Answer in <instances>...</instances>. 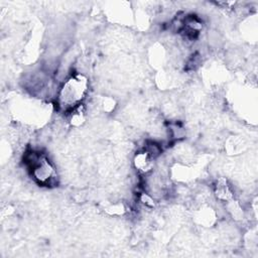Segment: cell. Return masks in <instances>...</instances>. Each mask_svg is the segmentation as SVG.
Listing matches in <instances>:
<instances>
[{
  "instance_id": "cell-1",
  "label": "cell",
  "mask_w": 258,
  "mask_h": 258,
  "mask_svg": "<svg viewBox=\"0 0 258 258\" xmlns=\"http://www.w3.org/2000/svg\"><path fill=\"white\" fill-rule=\"evenodd\" d=\"M88 80L83 75H75L67 79L57 94V105L64 111H73L83 104L88 93Z\"/></svg>"
},
{
  "instance_id": "cell-2",
  "label": "cell",
  "mask_w": 258,
  "mask_h": 258,
  "mask_svg": "<svg viewBox=\"0 0 258 258\" xmlns=\"http://www.w3.org/2000/svg\"><path fill=\"white\" fill-rule=\"evenodd\" d=\"M154 159L155 158H153L148 152L143 150L135 155L134 165L138 171L142 173H148L153 168Z\"/></svg>"
}]
</instances>
